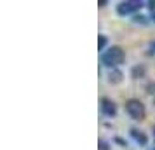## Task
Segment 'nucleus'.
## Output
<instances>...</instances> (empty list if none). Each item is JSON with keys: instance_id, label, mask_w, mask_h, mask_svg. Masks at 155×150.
Returning a JSON list of instances; mask_svg holds the SVG:
<instances>
[{"instance_id": "1", "label": "nucleus", "mask_w": 155, "mask_h": 150, "mask_svg": "<svg viewBox=\"0 0 155 150\" xmlns=\"http://www.w3.org/2000/svg\"><path fill=\"white\" fill-rule=\"evenodd\" d=\"M126 112L129 114V117L133 121H145L147 119V108L143 105V101L136 100V98H131V100L126 101Z\"/></svg>"}, {"instance_id": "2", "label": "nucleus", "mask_w": 155, "mask_h": 150, "mask_svg": "<svg viewBox=\"0 0 155 150\" xmlns=\"http://www.w3.org/2000/svg\"><path fill=\"white\" fill-rule=\"evenodd\" d=\"M124 59H126V52H124V49L119 47V45H112V47L103 54V63H105L106 66H112V68L122 65Z\"/></svg>"}, {"instance_id": "3", "label": "nucleus", "mask_w": 155, "mask_h": 150, "mask_svg": "<svg viewBox=\"0 0 155 150\" xmlns=\"http://www.w3.org/2000/svg\"><path fill=\"white\" fill-rule=\"evenodd\" d=\"M138 9H141V2H138V0H127V2L119 4L117 12L120 16H127V14H131V12H136Z\"/></svg>"}, {"instance_id": "4", "label": "nucleus", "mask_w": 155, "mask_h": 150, "mask_svg": "<svg viewBox=\"0 0 155 150\" xmlns=\"http://www.w3.org/2000/svg\"><path fill=\"white\" fill-rule=\"evenodd\" d=\"M101 110H103V114L108 115V117H113V115L117 114V107H115V103H113L110 98H103V100H101Z\"/></svg>"}, {"instance_id": "5", "label": "nucleus", "mask_w": 155, "mask_h": 150, "mask_svg": "<svg viewBox=\"0 0 155 150\" xmlns=\"http://www.w3.org/2000/svg\"><path fill=\"white\" fill-rule=\"evenodd\" d=\"M122 77H124V73H122L120 70H117V68H112L110 73H108V80H110L112 84H119V82H122Z\"/></svg>"}, {"instance_id": "6", "label": "nucleus", "mask_w": 155, "mask_h": 150, "mask_svg": "<svg viewBox=\"0 0 155 150\" xmlns=\"http://www.w3.org/2000/svg\"><path fill=\"white\" fill-rule=\"evenodd\" d=\"M131 135H133V138L136 140V142L140 143V145H147L148 143V138L147 135L143 133V131H138V129H131Z\"/></svg>"}, {"instance_id": "7", "label": "nucleus", "mask_w": 155, "mask_h": 150, "mask_svg": "<svg viewBox=\"0 0 155 150\" xmlns=\"http://www.w3.org/2000/svg\"><path fill=\"white\" fill-rule=\"evenodd\" d=\"M145 73H147V68L143 66V65H136L131 72V75H133V79H143L145 77Z\"/></svg>"}, {"instance_id": "8", "label": "nucleus", "mask_w": 155, "mask_h": 150, "mask_svg": "<svg viewBox=\"0 0 155 150\" xmlns=\"http://www.w3.org/2000/svg\"><path fill=\"white\" fill-rule=\"evenodd\" d=\"M98 38H99V40H98V49L101 51V49L106 45V37H105V35H99Z\"/></svg>"}, {"instance_id": "9", "label": "nucleus", "mask_w": 155, "mask_h": 150, "mask_svg": "<svg viewBox=\"0 0 155 150\" xmlns=\"http://www.w3.org/2000/svg\"><path fill=\"white\" fill-rule=\"evenodd\" d=\"M148 5H150V9H152V11H155V2H153V0H152V2H148Z\"/></svg>"}, {"instance_id": "10", "label": "nucleus", "mask_w": 155, "mask_h": 150, "mask_svg": "<svg viewBox=\"0 0 155 150\" xmlns=\"http://www.w3.org/2000/svg\"><path fill=\"white\" fill-rule=\"evenodd\" d=\"M99 145H101V147H99L101 150H106V143L105 142H99Z\"/></svg>"}, {"instance_id": "11", "label": "nucleus", "mask_w": 155, "mask_h": 150, "mask_svg": "<svg viewBox=\"0 0 155 150\" xmlns=\"http://www.w3.org/2000/svg\"><path fill=\"white\" fill-rule=\"evenodd\" d=\"M106 4H108V2H106V0H101V2H99L98 5H99V7H105Z\"/></svg>"}, {"instance_id": "12", "label": "nucleus", "mask_w": 155, "mask_h": 150, "mask_svg": "<svg viewBox=\"0 0 155 150\" xmlns=\"http://www.w3.org/2000/svg\"><path fill=\"white\" fill-rule=\"evenodd\" d=\"M153 135H155V126H153Z\"/></svg>"}, {"instance_id": "13", "label": "nucleus", "mask_w": 155, "mask_h": 150, "mask_svg": "<svg viewBox=\"0 0 155 150\" xmlns=\"http://www.w3.org/2000/svg\"><path fill=\"white\" fill-rule=\"evenodd\" d=\"M153 19H155V12H153Z\"/></svg>"}]
</instances>
